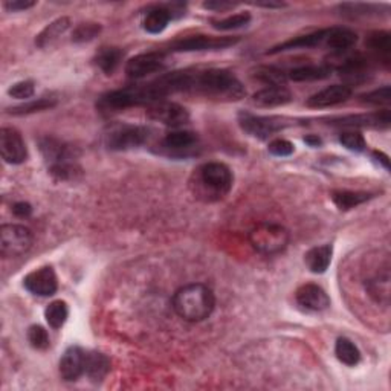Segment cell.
Segmentation results:
<instances>
[{"label":"cell","instance_id":"obj_26","mask_svg":"<svg viewBox=\"0 0 391 391\" xmlns=\"http://www.w3.org/2000/svg\"><path fill=\"white\" fill-rule=\"evenodd\" d=\"M172 19L173 17L167 6H158L147 13L142 25H144V30L150 34H161Z\"/></svg>","mask_w":391,"mask_h":391},{"label":"cell","instance_id":"obj_28","mask_svg":"<svg viewBox=\"0 0 391 391\" xmlns=\"http://www.w3.org/2000/svg\"><path fill=\"white\" fill-rule=\"evenodd\" d=\"M371 196L368 193H358V191H335L332 193V200L335 205L341 211H349L361 203L367 202Z\"/></svg>","mask_w":391,"mask_h":391},{"label":"cell","instance_id":"obj_4","mask_svg":"<svg viewBox=\"0 0 391 391\" xmlns=\"http://www.w3.org/2000/svg\"><path fill=\"white\" fill-rule=\"evenodd\" d=\"M40 152L49 165L51 174L60 181L74 179L79 170L75 162V150L56 138H43L40 141Z\"/></svg>","mask_w":391,"mask_h":391},{"label":"cell","instance_id":"obj_6","mask_svg":"<svg viewBox=\"0 0 391 391\" xmlns=\"http://www.w3.org/2000/svg\"><path fill=\"white\" fill-rule=\"evenodd\" d=\"M32 233L23 225L8 224L0 226V252L5 259L20 257L28 252L32 246Z\"/></svg>","mask_w":391,"mask_h":391},{"label":"cell","instance_id":"obj_5","mask_svg":"<svg viewBox=\"0 0 391 391\" xmlns=\"http://www.w3.org/2000/svg\"><path fill=\"white\" fill-rule=\"evenodd\" d=\"M250 242L254 250L262 254H278L289 245V231L278 224L263 222L251 229Z\"/></svg>","mask_w":391,"mask_h":391},{"label":"cell","instance_id":"obj_14","mask_svg":"<svg viewBox=\"0 0 391 391\" xmlns=\"http://www.w3.org/2000/svg\"><path fill=\"white\" fill-rule=\"evenodd\" d=\"M352 96V87L349 84H332L307 100V105L312 109H324L345 103Z\"/></svg>","mask_w":391,"mask_h":391},{"label":"cell","instance_id":"obj_40","mask_svg":"<svg viewBox=\"0 0 391 391\" xmlns=\"http://www.w3.org/2000/svg\"><path fill=\"white\" fill-rule=\"evenodd\" d=\"M35 92L32 82H19L8 89V95L17 98V100H28Z\"/></svg>","mask_w":391,"mask_h":391},{"label":"cell","instance_id":"obj_37","mask_svg":"<svg viewBox=\"0 0 391 391\" xmlns=\"http://www.w3.org/2000/svg\"><path fill=\"white\" fill-rule=\"evenodd\" d=\"M340 142H341V144L345 148L350 150V152L361 153V152H364V150L367 148L366 139H364V136L361 135V133H357V132H345V133H342V135L340 136Z\"/></svg>","mask_w":391,"mask_h":391},{"label":"cell","instance_id":"obj_32","mask_svg":"<svg viewBox=\"0 0 391 391\" xmlns=\"http://www.w3.org/2000/svg\"><path fill=\"white\" fill-rule=\"evenodd\" d=\"M254 77L266 86H284L288 82V75L283 70L272 66L257 68Z\"/></svg>","mask_w":391,"mask_h":391},{"label":"cell","instance_id":"obj_46","mask_svg":"<svg viewBox=\"0 0 391 391\" xmlns=\"http://www.w3.org/2000/svg\"><path fill=\"white\" fill-rule=\"evenodd\" d=\"M254 5L262 6V8H283V6H286V4H283V2H257Z\"/></svg>","mask_w":391,"mask_h":391},{"label":"cell","instance_id":"obj_19","mask_svg":"<svg viewBox=\"0 0 391 391\" xmlns=\"http://www.w3.org/2000/svg\"><path fill=\"white\" fill-rule=\"evenodd\" d=\"M198 144V135L188 130H174L167 133L162 146L170 155H186Z\"/></svg>","mask_w":391,"mask_h":391},{"label":"cell","instance_id":"obj_36","mask_svg":"<svg viewBox=\"0 0 391 391\" xmlns=\"http://www.w3.org/2000/svg\"><path fill=\"white\" fill-rule=\"evenodd\" d=\"M28 341L34 349L37 350H46L49 347V335L46 328L41 326H31L28 331Z\"/></svg>","mask_w":391,"mask_h":391},{"label":"cell","instance_id":"obj_7","mask_svg":"<svg viewBox=\"0 0 391 391\" xmlns=\"http://www.w3.org/2000/svg\"><path fill=\"white\" fill-rule=\"evenodd\" d=\"M150 129L144 126H121L105 135V146L115 152H126L144 146L150 139Z\"/></svg>","mask_w":391,"mask_h":391},{"label":"cell","instance_id":"obj_10","mask_svg":"<svg viewBox=\"0 0 391 391\" xmlns=\"http://www.w3.org/2000/svg\"><path fill=\"white\" fill-rule=\"evenodd\" d=\"M0 153L5 162L19 165L28 159V148L19 132L13 127H4L0 130Z\"/></svg>","mask_w":391,"mask_h":391},{"label":"cell","instance_id":"obj_15","mask_svg":"<svg viewBox=\"0 0 391 391\" xmlns=\"http://www.w3.org/2000/svg\"><path fill=\"white\" fill-rule=\"evenodd\" d=\"M335 126L341 127H375V129H387L391 124V115L388 109H384L375 113H362V115H350L340 120H333Z\"/></svg>","mask_w":391,"mask_h":391},{"label":"cell","instance_id":"obj_9","mask_svg":"<svg viewBox=\"0 0 391 391\" xmlns=\"http://www.w3.org/2000/svg\"><path fill=\"white\" fill-rule=\"evenodd\" d=\"M147 115L150 120L158 121L164 124V126L173 129H179L190 121V113L184 105L165 100L150 104L147 108Z\"/></svg>","mask_w":391,"mask_h":391},{"label":"cell","instance_id":"obj_42","mask_svg":"<svg viewBox=\"0 0 391 391\" xmlns=\"http://www.w3.org/2000/svg\"><path fill=\"white\" fill-rule=\"evenodd\" d=\"M34 5H35V2H32V0H11V2H5L4 4V6L6 8V10L8 11H13V13L30 10V8H32Z\"/></svg>","mask_w":391,"mask_h":391},{"label":"cell","instance_id":"obj_27","mask_svg":"<svg viewBox=\"0 0 391 391\" xmlns=\"http://www.w3.org/2000/svg\"><path fill=\"white\" fill-rule=\"evenodd\" d=\"M335 354L342 364L349 367L358 366L361 361V352L347 338H340L335 344Z\"/></svg>","mask_w":391,"mask_h":391},{"label":"cell","instance_id":"obj_20","mask_svg":"<svg viewBox=\"0 0 391 391\" xmlns=\"http://www.w3.org/2000/svg\"><path fill=\"white\" fill-rule=\"evenodd\" d=\"M328 30H319L315 31L312 34H306V35H300V37L290 39L284 43H280L278 46H274L268 54H278V52H284V51H292V49H307V48H315L318 44L324 43L326 37H327Z\"/></svg>","mask_w":391,"mask_h":391},{"label":"cell","instance_id":"obj_33","mask_svg":"<svg viewBox=\"0 0 391 391\" xmlns=\"http://www.w3.org/2000/svg\"><path fill=\"white\" fill-rule=\"evenodd\" d=\"M367 44L368 48L373 49L375 52H378L379 56L385 57V60H388V56L391 52V35L387 31H376L371 32L367 39Z\"/></svg>","mask_w":391,"mask_h":391},{"label":"cell","instance_id":"obj_47","mask_svg":"<svg viewBox=\"0 0 391 391\" xmlns=\"http://www.w3.org/2000/svg\"><path fill=\"white\" fill-rule=\"evenodd\" d=\"M305 141L307 142V144L310 147H318V146H321V139H319L318 136H307L305 138Z\"/></svg>","mask_w":391,"mask_h":391},{"label":"cell","instance_id":"obj_24","mask_svg":"<svg viewBox=\"0 0 391 391\" xmlns=\"http://www.w3.org/2000/svg\"><path fill=\"white\" fill-rule=\"evenodd\" d=\"M358 41V35L354 31L349 28H331L327 32V37L324 43L328 48L336 52H344L354 46Z\"/></svg>","mask_w":391,"mask_h":391},{"label":"cell","instance_id":"obj_13","mask_svg":"<svg viewBox=\"0 0 391 391\" xmlns=\"http://www.w3.org/2000/svg\"><path fill=\"white\" fill-rule=\"evenodd\" d=\"M165 66V56L162 52H147L139 54L127 61L126 74L133 79H141L158 70H162Z\"/></svg>","mask_w":391,"mask_h":391},{"label":"cell","instance_id":"obj_2","mask_svg":"<svg viewBox=\"0 0 391 391\" xmlns=\"http://www.w3.org/2000/svg\"><path fill=\"white\" fill-rule=\"evenodd\" d=\"M216 307V297L212 290L200 283H191L176 290L173 309L185 321L199 323L207 319Z\"/></svg>","mask_w":391,"mask_h":391},{"label":"cell","instance_id":"obj_25","mask_svg":"<svg viewBox=\"0 0 391 391\" xmlns=\"http://www.w3.org/2000/svg\"><path fill=\"white\" fill-rule=\"evenodd\" d=\"M70 26V20L68 17H60V19L54 20L52 23H49L46 28H44L35 39V44L39 48H46L51 46L52 43L57 41L61 35H63Z\"/></svg>","mask_w":391,"mask_h":391},{"label":"cell","instance_id":"obj_35","mask_svg":"<svg viewBox=\"0 0 391 391\" xmlns=\"http://www.w3.org/2000/svg\"><path fill=\"white\" fill-rule=\"evenodd\" d=\"M101 32V26L98 23H82L72 32V41L86 43L94 40Z\"/></svg>","mask_w":391,"mask_h":391},{"label":"cell","instance_id":"obj_29","mask_svg":"<svg viewBox=\"0 0 391 391\" xmlns=\"http://www.w3.org/2000/svg\"><path fill=\"white\" fill-rule=\"evenodd\" d=\"M122 60V52L118 48H104L96 56V65L105 75H112Z\"/></svg>","mask_w":391,"mask_h":391},{"label":"cell","instance_id":"obj_31","mask_svg":"<svg viewBox=\"0 0 391 391\" xmlns=\"http://www.w3.org/2000/svg\"><path fill=\"white\" fill-rule=\"evenodd\" d=\"M56 104H57V101L54 100V98L43 96V98H39V100H34V101H30V103L15 105V108H11L10 113L15 115V117H22V115H30V113L52 109Z\"/></svg>","mask_w":391,"mask_h":391},{"label":"cell","instance_id":"obj_12","mask_svg":"<svg viewBox=\"0 0 391 391\" xmlns=\"http://www.w3.org/2000/svg\"><path fill=\"white\" fill-rule=\"evenodd\" d=\"M238 41L237 37H210V35H193L173 43L174 52H194V51H214L233 46Z\"/></svg>","mask_w":391,"mask_h":391},{"label":"cell","instance_id":"obj_23","mask_svg":"<svg viewBox=\"0 0 391 391\" xmlns=\"http://www.w3.org/2000/svg\"><path fill=\"white\" fill-rule=\"evenodd\" d=\"M332 75V68L327 65H307L292 69L288 74V78L292 82H319V79H326Z\"/></svg>","mask_w":391,"mask_h":391},{"label":"cell","instance_id":"obj_8","mask_svg":"<svg viewBox=\"0 0 391 391\" xmlns=\"http://www.w3.org/2000/svg\"><path fill=\"white\" fill-rule=\"evenodd\" d=\"M238 124L248 135L259 139L269 138L274 133L288 127L289 124L284 118L278 117H259L250 112H240L238 113Z\"/></svg>","mask_w":391,"mask_h":391},{"label":"cell","instance_id":"obj_41","mask_svg":"<svg viewBox=\"0 0 391 391\" xmlns=\"http://www.w3.org/2000/svg\"><path fill=\"white\" fill-rule=\"evenodd\" d=\"M268 148H269L271 155L278 156V158L290 156L293 153V150H295L292 142H289L288 139H274Z\"/></svg>","mask_w":391,"mask_h":391},{"label":"cell","instance_id":"obj_11","mask_svg":"<svg viewBox=\"0 0 391 391\" xmlns=\"http://www.w3.org/2000/svg\"><path fill=\"white\" fill-rule=\"evenodd\" d=\"M25 289L31 292L32 295L39 297H51L54 295L58 289V280L56 271L51 266H43V268L30 272L23 278Z\"/></svg>","mask_w":391,"mask_h":391},{"label":"cell","instance_id":"obj_43","mask_svg":"<svg viewBox=\"0 0 391 391\" xmlns=\"http://www.w3.org/2000/svg\"><path fill=\"white\" fill-rule=\"evenodd\" d=\"M234 6H237V4L226 2V0H212V2H205V4H203V8H205V10L220 11V13H224L226 10H231V8H234Z\"/></svg>","mask_w":391,"mask_h":391},{"label":"cell","instance_id":"obj_21","mask_svg":"<svg viewBox=\"0 0 391 391\" xmlns=\"http://www.w3.org/2000/svg\"><path fill=\"white\" fill-rule=\"evenodd\" d=\"M332 254H333L332 245L315 246L312 250H309L305 255V262L309 271L314 274H324L328 269V264L332 262Z\"/></svg>","mask_w":391,"mask_h":391},{"label":"cell","instance_id":"obj_22","mask_svg":"<svg viewBox=\"0 0 391 391\" xmlns=\"http://www.w3.org/2000/svg\"><path fill=\"white\" fill-rule=\"evenodd\" d=\"M110 371V361L103 353L91 352L86 353L84 375L92 382H101Z\"/></svg>","mask_w":391,"mask_h":391},{"label":"cell","instance_id":"obj_3","mask_svg":"<svg viewBox=\"0 0 391 391\" xmlns=\"http://www.w3.org/2000/svg\"><path fill=\"white\" fill-rule=\"evenodd\" d=\"M234 176L231 168L222 162H207L200 165L191 177V188L205 202L220 200L233 188Z\"/></svg>","mask_w":391,"mask_h":391},{"label":"cell","instance_id":"obj_16","mask_svg":"<svg viewBox=\"0 0 391 391\" xmlns=\"http://www.w3.org/2000/svg\"><path fill=\"white\" fill-rule=\"evenodd\" d=\"M295 298L301 307L314 310V312H321V310H326L331 306V298H328L326 290L314 283L301 286L295 293Z\"/></svg>","mask_w":391,"mask_h":391},{"label":"cell","instance_id":"obj_1","mask_svg":"<svg viewBox=\"0 0 391 391\" xmlns=\"http://www.w3.org/2000/svg\"><path fill=\"white\" fill-rule=\"evenodd\" d=\"M190 92L217 101H238L246 95L245 86L226 69H208L193 72Z\"/></svg>","mask_w":391,"mask_h":391},{"label":"cell","instance_id":"obj_39","mask_svg":"<svg viewBox=\"0 0 391 391\" xmlns=\"http://www.w3.org/2000/svg\"><path fill=\"white\" fill-rule=\"evenodd\" d=\"M341 11L345 15H352V17L370 15L373 13H379V6L371 4H344L341 5Z\"/></svg>","mask_w":391,"mask_h":391},{"label":"cell","instance_id":"obj_44","mask_svg":"<svg viewBox=\"0 0 391 391\" xmlns=\"http://www.w3.org/2000/svg\"><path fill=\"white\" fill-rule=\"evenodd\" d=\"M13 212L17 217H30L32 212V207L26 202H17L13 207Z\"/></svg>","mask_w":391,"mask_h":391},{"label":"cell","instance_id":"obj_30","mask_svg":"<svg viewBox=\"0 0 391 391\" xmlns=\"http://www.w3.org/2000/svg\"><path fill=\"white\" fill-rule=\"evenodd\" d=\"M69 316V309L65 301H52V303L44 310V318H46L48 324L52 328H60L63 327L66 319Z\"/></svg>","mask_w":391,"mask_h":391},{"label":"cell","instance_id":"obj_34","mask_svg":"<svg viewBox=\"0 0 391 391\" xmlns=\"http://www.w3.org/2000/svg\"><path fill=\"white\" fill-rule=\"evenodd\" d=\"M251 22V14L250 13H238L231 17H226L224 20H217L212 22V26L219 31H234V30H240L243 26L250 25Z\"/></svg>","mask_w":391,"mask_h":391},{"label":"cell","instance_id":"obj_38","mask_svg":"<svg viewBox=\"0 0 391 391\" xmlns=\"http://www.w3.org/2000/svg\"><path fill=\"white\" fill-rule=\"evenodd\" d=\"M362 101L371 105H388L391 103V87L384 86L376 91H371L366 95H362Z\"/></svg>","mask_w":391,"mask_h":391},{"label":"cell","instance_id":"obj_18","mask_svg":"<svg viewBox=\"0 0 391 391\" xmlns=\"http://www.w3.org/2000/svg\"><path fill=\"white\" fill-rule=\"evenodd\" d=\"M293 100L292 92L284 86H268L252 96V104L257 108H278Z\"/></svg>","mask_w":391,"mask_h":391},{"label":"cell","instance_id":"obj_17","mask_svg":"<svg viewBox=\"0 0 391 391\" xmlns=\"http://www.w3.org/2000/svg\"><path fill=\"white\" fill-rule=\"evenodd\" d=\"M86 367V352L83 349L72 345L69 347L60 359V375L65 380H77L84 375Z\"/></svg>","mask_w":391,"mask_h":391},{"label":"cell","instance_id":"obj_45","mask_svg":"<svg viewBox=\"0 0 391 391\" xmlns=\"http://www.w3.org/2000/svg\"><path fill=\"white\" fill-rule=\"evenodd\" d=\"M373 158H375L376 161L385 168V170H388V168H390V159H388L387 155H384L382 152H375V153H373Z\"/></svg>","mask_w":391,"mask_h":391}]
</instances>
